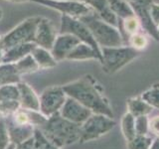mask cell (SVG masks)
Returning <instances> with one entry per match:
<instances>
[{
    "label": "cell",
    "instance_id": "obj_43",
    "mask_svg": "<svg viewBox=\"0 0 159 149\" xmlns=\"http://www.w3.org/2000/svg\"><path fill=\"white\" fill-rule=\"evenodd\" d=\"M0 117H1V114H0Z\"/></svg>",
    "mask_w": 159,
    "mask_h": 149
},
{
    "label": "cell",
    "instance_id": "obj_8",
    "mask_svg": "<svg viewBox=\"0 0 159 149\" xmlns=\"http://www.w3.org/2000/svg\"><path fill=\"white\" fill-rule=\"evenodd\" d=\"M34 2L57 10L62 15L81 19L94 13L93 10L79 0H34Z\"/></svg>",
    "mask_w": 159,
    "mask_h": 149
},
{
    "label": "cell",
    "instance_id": "obj_7",
    "mask_svg": "<svg viewBox=\"0 0 159 149\" xmlns=\"http://www.w3.org/2000/svg\"><path fill=\"white\" fill-rule=\"evenodd\" d=\"M60 34H71L73 36L77 37L82 43L88 44L89 46L96 50L99 55H102L101 47L96 42V40H94L89 28L86 26V24L83 23L80 19L62 15Z\"/></svg>",
    "mask_w": 159,
    "mask_h": 149
},
{
    "label": "cell",
    "instance_id": "obj_16",
    "mask_svg": "<svg viewBox=\"0 0 159 149\" xmlns=\"http://www.w3.org/2000/svg\"><path fill=\"white\" fill-rule=\"evenodd\" d=\"M91 7L102 20L118 28V20L108 6L107 0H79Z\"/></svg>",
    "mask_w": 159,
    "mask_h": 149
},
{
    "label": "cell",
    "instance_id": "obj_34",
    "mask_svg": "<svg viewBox=\"0 0 159 149\" xmlns=\"http://www.w3.org/2000/svg\"><path fill=\"white\" fill-rule=\"evenodd\" d=\"M15 149H35V137L33 136L24 142L18 144Z\"/></svg>",
    "mask_w": 159,
    "mask_h": 149
},
{
    "label": "cell",
    "instance_id": "obj_2",
    "mask_svg": "<svg viewBox=\"0 0 159 149\" xmlns=\"http://www.w3.org/2000/svg\"><path fill=\"white\" fill-rule=\"evenodd\" d=\"M40 130L50 142L60 148L79 142L81 139V125L64 118L60 112L48 117Z\"/></svg>",
    "mask_w": 159,
    "mask_h": 149
},
{
    "label": "cell",
    "instance_id": "obj_36",
    "mask_svg": "<svg viewBox=\"0 0 159 149\" xmlns=\"http://www.w3.org/2000/svg\"><path fill=\"white\" fill-rule=\"evenodd\" d=\"M150 149H159V137H156L155 139H154Z\"/></svg>",
    "mask_w": 159,
    "mask_h": 149
},
{
    "label": "cell",
    "instance_id": "obj_23",
    "mask_svg": "<svg viewBox=\"0 0 159 149\" xmlns=\"http://www.w3.org/2000/svg\"><path fill=\"white\" fill-rule=\"evenodd\" d=\"M120 129L124 139L127 141L131 140L136 136L135 132V117L132 116L129 112L123 114L120 120Z\"/></svg>",
    "mask_w": 159,
    "mask_h": 149
},
{
    "label": "cell",
    "instance_id": "obj_3",
    "mask_svg": "<svg viewBox=\"0 0 159 149\" xmlns=\"http://www.w3.org/2000/svg\"><path fill=\"white\" fill-rule=\"evenodd\" d=\"M80 20L86 24L101 48L123 46L124 39L119 29L102 20L96 12Z\"/></svg>",
    "mask_w": 159,
    "mask_h": 149
},
{
    "label": "cell",
    "instance_id": "obj_35",
    "mask_svg": "<svg viewBox=\"0 0 159 149\" xmlns=\"http://www.w3.org/2000/svg\"><path fill=\"white\" fill-rule=\"evenodd\" d=\"M4 47H3V42H2V38H0V63L2 62V58H3V55H4Z\"/></svg>",
    "mask_w": 159,
    "mask_h": 149
},
{
    "label": "cell",
    "instance_id": "obj_19",
    "mask_svg": "<svg viewBox=\"0 0 159 149\" xmlns=\"http://www.w3.org/2000/svg\"><path fill=\"white\" fill-rule=\"evenodd\" d=\"M67 60L72 61H87V60H98L102 63V56L99 55L96 50L89 46L88 44L80 43L73 51L69 54Z\"/></svg>",
    "mask_w": 159,
    "mask_h": 149
},
{
    "label": "cell",
    "instance_id": "obj_24",
    "mask_svg": "<svg viewBox=\"0 0 159 149\" xmlns=\"http://www.w3.org/2000/svg\"><path fill=\"white\" fill-rule=\"evenodd\" d=\"M14 66L16 68V71L18 72L19 74L34 73L40 69L38 64L36 63V61H35V59L33 58L31 54L27 55L26 57H24L17 63H15Z\"/></svg>",
    "mask_w": 159,
    "mask_h": 149
},
{
    "label": "cell",
    "instance_id": "obj_41",
    "mask_svg": "<svg viewBox=\"0 0 159 149\" xmlns=\"http://www.w3.org/2000/svg\"><path fill=\"white\" fill-rule=\"evenodd\" d=\"M35 149H39V148H37V147H36V145H35Z\"/></svg>",
    "mask_w": 159,
    "mask_h": 149
},
{
    "label": "cell",
    "instance_id": "obj_31",
    "mask_svg": "<svg viewBox=\"0 0 159 149\" xmlns=\"http://www.w3.org/2000/svg\"><path fill=\"white\" fill-rule=\"evenodd\" d=\"M10 141V136L8 132V127L5 118L0 117V149H6Z\"/></svg>",
    "mask_w": 159,
    "mask_h": 149
},
{
    "label": "cell",
    "instance_id": "obj_15",
    "mask_svg": "<svg viewBox=\"0 0 159 149\" xmlns=\"http://www.w3.org/2000/svg\"><path fill=\"white\" fill-rule=\"evenodd\" d=\"M17 87L20 94V106L26 111H40V98L34 89L26 83H18Z\"/></svg>",
    "mask_w": 159,
    "mask_h": 149
},
{
    "label": "cell",
    "instance_id": "obj_22",
    "mask_svg": "<svg viewBox=\"0 0 159 149\" xmlns=\"http://www.w3.org/2000/svg\"><path fill=\"white\" fill-rule=\"evenodd\" d=\"M107 2L111 12L116 15L117 20H124L125 18L134 15L130 4L124 0H107Z\"/></svg>",
    "mask_w": 159,
    "mask_h": 149
},
{
    "label": "cell",
    "instance_id": "obj_11",
    "mask_svg": "<svg viewBox=\"0 0 159 149\" xmlns=\"http://www.w3.org/2000/svg\"><path fill=\"white\" fill-rule=\"evenodd\" d=\"M59 112L64 118L76 124H79V125H82L93 114V112L88 107L83 106L76 99L69 97H67L66 102L63 104Z\"/></svg>",
    "mask_w": 159,
    "mask_h": 149
},
{
    "label": "cell",
    "instance_id": "obj_27",
    "mask_svg": "<svg viewBox=\"0 0 159 149\" xmlns=\"http://www.w3.org/2000/svg\"><path fill=\"white\" fill-rule=\"evenodd\" d=\"M141 97L153 109H159V84H154L153 87L142 93Z\"/></svg>",
    "mask_w": 159,
    "mask_h": 149
},
{
    "label": "cell",
    "instance_id": "obj_5",
    "mask_svg": "<svg viewBox=\"0 0 159 149\" xmlns=\"http://www.w3.org/2000/svg\"><path fill=\"white\" fill-rule=\"evenodd\" d=\"M41 20L40 16H33L25 19L18 26L2 37L4 50L27 43H34L37 26Z\"/></svg>",
    "mask_w": 159,
    "mask_h": 149
},
{
    "label": "cell",
    "instance_id": "obj_13",
    "mask_svg": "<svg viewBox=\"0 0 159 149\" xmlns=\"http://www.w3.org/2000/svg\"><path fill=\"white\" fill-rule=\"evenodd\" d=\"M56 38V28L53 22L48 18L41 17V20L37 26L36 34H35L34 43L38 47L51 51Z\"/></svg>",
    "mask_w": 159,
    "mask_h": 149
},
{
    "label": "cell",
    "instance_id": "obj_30",
    "mask_svg": "<svg viewBox=\"0 0 159 149\" xmlns=\"http://www.w3.org/2000/svg\"><path fill=\"white\" fill-rule=\"evenodd\" d=\"M148 116H138L135 117V132L136 135H148L150 131Z\"/></svg>",
    "mask_w": 159,
    "mask_h": 149
},
{
    "label": "cell",
    "instance_id": "obj_14",
    "mask_svg": "<svg viewBox=\"0 0 159 149\" xmlns=\"http://www.w3.org/2000/svg\"><path fill=\"white\" fill-rule=\"evenodd\" d=\"M80 43H81V41L71 34H59L56 40H55V43L51 50V54L54 59L56 60V62L67 60L69 54Z\"/></svg>",
    "mask_w": 159,
    "mask_h": 149
},
{
    "label": "cell",
    "instance_id": "obj_6",
    "mask_svg": "<svg viewBox=\"0 0 159 149\" xmlns=\"http://www.w3.org/2000/svg\"><path fill=\"white\" fill-rule=\"evenodd\" d=\"M116 120L103 114L93 113L81 125V139L80 142L84 143L96 140L111 131L116 126Z\"/></svg>",
    "mask_w": 159,
    "mask_h": 149
},
{
    "label": "cell",
    "instance_id": "obj_25",
    "mask_svg": "<svg viewBox=\"0 0 159 149\" xmlns=\"http://www.w3.org/2000/svg\"><path fill=\"white\" fill-rule=\"evenodd\" d=\"M121 29L119 30L122 35V37L124 39V36H128L130 37L131 35L135 34L137 32H139L141 26H140V23H139L138 19L136 18L135 15L130 17H127L124 20H122V24H121Z\"/></svg>",
    "mask_w": 159,
    "mask_h": 149
},
{
    "label": "cell",
    "instance_id": "obj_4",
    "mask_svg": "<svg viewBox=\"0 0 159 149\" xmlns=\"http://www.w3.org/2000/svg\"><path fill=\"white\" fill-rule=\"evenodd\" d=\"M102 69L107 74H114L131 63L139 56V52L130 46L101 48Z\"/></svg>",
    "mask_w": 159,
    "mask_h": 149
},
{
    "label": "cell",
    "instance_id": "obj_42",
    "mask_svg": "<svg viewBox=\"0 0 159 149\" xmlns=\"http://www.w3.org/2000/svg\"><path fill=\"white\" fill-rule=\"evenodd\" d=\"M157 30H158V33H159V27H158V28H157Z\"/></svg>",
    "mask_w": 159,
    "mask_h": 149
},
{
    "label": "cell",
    "instance_id": "obj_32",
    "mask_svg": "<svg viewBox=\"0 0 159 149\" xmlns=\"http://www.w3.org/2000/svg\"><path fill=\"white\" fill-rule=\"evenodd\" d=\"M149 12H150V16L152 18L154 25L158 28L159 27V4L153 1L150 4V7H149Z\"/></svg>",
    "mask_w": 159,
    "mask_h": 149
},
{
    "label": "cell",
    "instance_id": "obj_10",
    "mask_svg": "<svg viewBox=\"0 0 159 149\" xmlns=\"http://www.w3.org/2000/svg\"><path fill=\"white\" fill-rule=\"evenodd\" d=\"M153 0H137L130 2V6L134 12V15L140 23L141 29H143L149 36H151L155 41H159V33L157 27L154 25L149 12V7Z\"/></svg>",
    "mask_w": 159,
    "mask_h": 149
},
{
    "label": "cell",
    "instance_id": "obj_37",
    "mask_svg": "<svg viewBox=\"0 0 159 149\" xmlns=\"http://www.w3.org/2000/svg\"><path fill=\"white\" fill-rule=\"evenodd\" d=\"M6 1L14 2V3H23V2H28V1H34V0H6Z\"/></svg>",
    "mask_w": 159,
    "mask_h": 149
},
{
    "label": "cell",
    "instance_id": "obj_29",
    "mask_svg": "<svg viewBox=\"0 0 159 149\" xmlns=\"http://www.w3.org/2000/svg\"><path fill=\"white\" fill-rule=\"evenodd\" d=\"M34 137H35V145L39 149H61L60 147L55 145V144H53L52 142H50L45 137V135L40 129H35Z\"/></svg>",
    "mask_w": 159,
    "mask_h": 149
},
{
    "label": "cell",
    "instance_id": "obj_1",
    "mask_svg": "<svg viewBox=\"0 0 159 149\" xmlns=\"http://www.w3.org/2000/svg\"><path fill=\"white\" fill-rule=\"evenodd\" d=\"M67 97L76 99L93 113L103 114L113 118V111L102 86L92 74H84L72 83L63 86Z\"/></svg>",
    "mask_w": 159,
    "mask_h": 149
},
{
    "label": "cell",
    "instance_id": "obj_21",
    "mask_svg": "<svg viewBox=\"0 0 159 149\" xmlns=\"http://www.w3.org/2000/svg\"><path fill=\"white\" fill-rule=\"evenodd\" d=\"M40 69H51L56 67L57 62L52 56L51 51L36 46L31 53Z\"/></svg>",
    "mask_w": 159,
    "mask_h": 149
},
{
    "label": "cell",
    "instance_id": "obj_20",
    "mask_svg": "<svg viewBox=\"0 0 159 149\" xmlns=\"http://www.w3.org/2000/svg\"><path fill=\"white\" fill-rule=\"evenodd\" d=\"M127 112L132 116H148L153 111V108L140 97H130L127 99Z\"/></svg>",
    "mask_w": 159,
    "mask_h": 149
},
{
    "label": "cell",
    "instance_id": "obj_9",
    "mask_svg": "<svg viewBox=\"0 0 159 149\" xmlns=\"http://www.w3.org/2000/svg\"><path fill=\"white\" fill-rule=\"evenodd\" d=\"M67 99L63 87H51L46 88L40 97V111L47 118L57 113Z\"/></svg>",
    "mask_w": 159,
    "mask_h": 149
},
{
    "label": "cell",
    "instance_id": "obj_17",
    "mask_svg": "<svg viewBox=\"0 0 159 149\" xmlns=\"http://www.w3.org/2000/svg\"><path fill=\"white\" fill-rule=\"evenodd\" d=\"M7 127L10 136V141L15 145H18V144L34 136L35 129L31 124L20 125V124H16L15 122H8Z\"/></svg>",
    "mask_w": 159,
    "mask_h": 149
},
{
    "label": "cell",
    "instance_id": "obj_12",
    "mask_svg": "<svg viewBox=\"0 0 159 149\" xmlns=\"http://www.w3.org/2000/svg\"><path fill=\"white\" fill-rule=\"evenodd\" d=\"M20 94L17 84L0 87V114L9 115L16 112L20 106Z\"/></svg>",
    "mask_w": 159,
    "mask_h": 149
},
{
    "label": "cell",
    "instance_id": "obj_33",
    "mask_svg": "<svg viewBox=\"0 0 159 149\" xmlns=\"http://www.w3.org/2000/svg\"><path fill=\"white\" fill-rule=\"evenodd\" d=\"M149 126H150V131L155 134L157 137H159V115L150 118Z\"/></svg>",
    "mask_w": 159,
    "mask_h": 149
},
{
    "label": "cell",
    "instance_id": "obj_18",
    "mask_svg": "<svg viewBox=\"0 0 159 149\" xmlns=\"http://www.w3.org/2000/svg\"><path fill=\"white\" fill-rule=\"evenodd\" d=\"M37 45L35 43H27V44H21L14 46L10 49L5 50L3 58H2V64H15L20 61L27 55L31 54L33 49Z\"/></svg>",
    "mask_w": 159,
    "mask_h": 149
},
{
    "label": "cell",
    "instance_id": "obj_28",
    "mask_svg": "<svg viewBox=\"0 0 159 149\" xmlns=\"http://www.w3.org/2000/svg\"><path fill=\"white\" fill-rule=\"evenodd\" d=\"M128 43L129 46L133 48L136 51L140 52L144 50L148 45V39L145 34L141 33L140 31L131 35L130 37H128Z\"/></svg>",
    "mask_w": 159,
    "mask_h": 149
},
{
    "label": "cell",
    "instance_id": "obj_40",
    "mask_svg": "<svg viewBox=\"0 0 159 149\" xmlns=\"http://www.w3.org/2000/svg\"><path fill=\"white\" fill-rule=\"evenodd\" d=\"M124 1H126L128 3H130V2H134V1H137V0H124Z\"/></svg>",
    "mask_w": 159,
    "mask_h": 149
},
{
    "label": "cell",
    "instance_id": "obj_39",
    "mask_svg": "<svg viewBox=\"0 0 159 149\" xmlns=\"http://www.w3.org/2000/svg\"><path fill=\"white\" fill-rule=\"evenodd\" d=\"M2 16H3V12H2V10H1V8H0V20H1Z\"/></svg>",
    "mask_w": 159,
    "mask_h": 149
},
{
    "label": "cell",
    "instance_id": "obj_38",
    "mask_svg": "<svg viewBox=\"0 0 159 149\" xmlns=\"http://www.w3.org/2000/svg\"><path fill=\"white\" fill-rule=\"evenodd\" d=\"M15 148H16V145H15V144H13V143H10L6 149H15Z\"/></svg>",
    "mask_w": 159,
    "mask_h": 149
},
{
    "label": "cell",
    "instance_id": "obj_26",
    "mask_svg": "<svg viewBox=\"0 0 159 149\" xmlns=\"http://www.w3.org/2000/svg\"><path fill=\"white\" fill-rule=\"evenodd\" d=\"M154 139L148 135H136L127 141V149H150Z\"/></svg>",
    "mask_w": 159,
    "mask_h": 149
}]
</instances>
